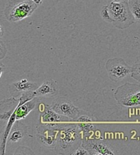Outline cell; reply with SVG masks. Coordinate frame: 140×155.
<instances>
[{
	"mask_svg": "<svg viewBox=\"0 0 140 155\" xmlns=\"http://www.w3.org/2000/svg\"><path fill=\"white\" fill-rule=\"evenodd\" d=\"M114 98L122 107H140V83H125L118 87Z\"/></svg>",
	"mask_w": 140,
	"mask_h": 155,
	"instance_id": "4",
	"label": "cell"
},
{
	"mask_svg": "<svg viewBox=\"0 0 140 155\" xmlns=\"http://www.w3.org/2000/svg\"><path fill=\"white\" fill-rule=\"evenodd\" d=\"M81 146L90 152L93 155H114L117 154L112 147L106 144L103 141L96 139L83 140Z\"/></svg>",
	"mask_w": 140,
	"mask_h": 155,
	"instance_id": "7",
	"label": "cell"
},
{
	"mask_svg": "<svg viewBox=\"0 0 140 155\" xmlns=\"http://www.w3.org/2000/svg\"><path fill=\"white\" fill-rule=\"evenodd\" d=\"M37 8L31 0H10L4 9V16L10 22H17L30 17Z\"/></svg>",
	"mask_w": 140,
	"mask_h": 155,
	"instance_id": "3",
	"label": "cell"
},
{
	"mask_svg": "<svg viewBox=\"0 0 140 155\" xmlns=\"http://www.w3.org/2000/svg\"><path fill=\"white\" fill-rule=\"evenodd\" d=\"M109 11L111 23L116 28L124 30L129 27L135 22V20L129 9L127 1L120 3L111 2L107 5Z\"/></svg>",
	"mask_w": 140,
	"mask_h": 155,
	"instance_id": "2",
	"label": "cell"
},
{
	"mask_svg": "<svg viewBox=\"0 0 140 155\" xmlns=\"http://www.w3.org/2000/svg\"><path fill=\"white\" fill-rule=\"evenodd\" d=\"M36 98V97H35ZM33 99L27 101L25 104L21 105H19L16 108V114H17V120H22L31 113V111H33L36 107V99Z\"/></svg>",
	"mask_w": 140,
	"mask_h": 155,
	"instance_id": "13",
	"label": "cell"
},
{
	"mask_svg": "<svg viewBox=\"0 0 140 155\" xmlns=\"http://www.w3.org/2000/svg\"><path fill=\"white\" fill-rule=\"evenodd\" d=\"M35 97L52 98L58 94L59 90L57 83L53 80L48 79L44 81L42 85L34 91Z\"/></svg>",
	"mask_w": 140,
	"mask_h": 155,
	"instance_id": "10",
	"label": "cell"
},
{
	"mask_svg": "<svg viewBox=\"0 0 140 155\" xmlns=\"http://www.w3.org/2000/svg\"><path fill=\"white\" fill-rule=\"evenodd\" d=\"M125 1H127V2H129V0H125Z\"/></svg>",
	"mask_w": 140,
	"mask_h": 155,
	"instance_id": "23",
	"label": "cell"
},
{
	"mask_svg": "<svg viewBox=\"0 0 140 155\" xmlns=\"http://www.w3.org/2000/svg\"><path fill=\"white\" fill-rule=\"evenodd\" d=\"M109 78L112 81H120L131 74L132 68L121 58H113L106 61L105 65Z\"/></svg>",
	"mask_w": 140,
	"mask_h": 155,
	"instance_id": "5",
	"label": "cell"
},
{
	"mask_svg": "<svg viewBox=\"0 0 140 155\" xmlns=\"http://www.w3.org/2000/svg\"><path fill=\"white\" fill-rule=\"evenodd\" d=\"M51 107L55 112L67 117L72 121H76L80 116L86 113L85 111L76 107L70 99L63 96L57 98L53 102Z\"/></svg>",
	"mask_w": 140,
	"mask_h": 155,
	"instance_id": "6",
	"label": "cell"
},
{
	"mask_svg": "<svg viewBox=\"0 0 140 155\" xmlns=\"http://www.w3.org/2000/svg\"><path fill=\"white\" fill-rule=\"evenodd\" d=\"M123 0H111V2H115V3H120V2H122Z\"/></svg>",
	"mask_w": 140,
	"mask_h": 155,
	"instance_id": "22",
	"label": "cell"
},
{
	"mask_svg": "<svg viewBox=\"0 0 140 155\" xmlns=\"http://www.w3.org/2000/svg\"><path fill=\"white\" fill-rule=\"evenodd\" d=\"M55 128L58 131L55 147L56 153L59 154H71V153L77 149L76 145L81 137V130H80L78 125L58 124Z\"/></svg>",
	"mask_w": 140,
	"mask_h": 155,
	"instance_id": "1",
	"label": "cell"
},
{
	"mask_svg": "<svg viewBox=\"0 0 140 155\" xmlns=\"http://www.w3.org/2000/svg\"><path fill=\"white\" fill-rule=\"evenodd\" d=\"M27 132H28L27 127L21 122H20L19 120H17L12 128H11L8 140L10 143L18 142L21 139L24 138L25 135H27Z\"/></svg>",
	"mask_w": 140,
	"mask_h": 155,
	"instance_id": "12",
	"label": "cell"
},
{
	"mask_svg": "<svg viewBox=\"0 0 140 155\" xmlns=\"http://www.w3.org/2000/svg\"><path fill=\"white\" fill-rule=\"evenodd\" d=\"M3 50L7 51V49H6L5 47H4V44H3V40H1V49H0V52H1V58H1V59H3L6 54V53L5 52H3Z\"/></svg>",
	"mask_w": 140,
	"mask_h": 155,
	"instance_id": "20",
	"label": "cell"
},
{
	"mask_svg": "<svg viewBox=\"0 0 140 155\" xmlns=\"http://www.w3.org/2000/svg\"><path fill=\"white\" fill-rule=\"evenodd\" d=\"M128 3L135 21L140 22V0H129Z\"/></svg>",
	"mask_w": 140,
	"mask_h": 155,
	"instance_id": "14",
	"label": "cell"
},
{
	"mask_svg": "<svg viewBox=\"0 0 140 155\" xmlns=\"http://www.w3.org/2000/svg\"><path fill=\"white\" fill-rule=\"evenodd\" d=\"M57 130L54 127L40 126L37 127V140L40 144L48 148H55L57 140Z\"/></svg>",
	"mask_w": 140,
	"mask_h": 155,
	"instance_id": "8",
	"label": "cell"
},
{
	"mask_svg": "<svg viewBox=\"0 0 140 155\" xmlns=\"http://www.w3.org/2000/svg\"><path fill=\"white\" fill-rule=\"evenodd\" d=\"M101 17H102V18H103V20L106 21V22L111 23V18H110L109 11H108L107 5L103 6V7L102 8Z\"/></svg>",
	"mask_w": 140,
	"mask_h": 155,
	"instance_id": "17",
	"label": "cell"
},
{
	"mask_svg": "<svg viewBox=\"0 0 140 155\" xmlns=\"http://www.w3.org/2000/svg\"><path fill=\"white\" fill-rule=\"evenodd\" d=\"M33 153H34L31 151V150L25 146L19 147L15 152V154H33Z\"/></svg>",
	"mask_w": 140,
	"mask_h": 155,
	"instance_id": "18",
	"label": "cell"
},
{
	"mask_svg": "<svg viewBox=\"0 0 140 155\" xmlns=\"http://www.w3.org/2000/svg\"><path fill=\"white\" fill-rule=\"evenodd\" d=\"M78 127L80 130L84 133H90L94 128L92 122H78Z\"/></svg>",
	"mask_w": 140,
	"mask_h": 155,
	"instance_id": "15",
	"label": "cell"
},
{
	"mask_svg": "<svg viewBox=\"0 0 140 155\" xmlns=\"http://www.w3.org/2000/svg\"><path fill=\"white\" fill-rule=\"evenodd\" d=\"M39 107H40V112H41L40 121L45 126L55 128L60 121L64 120L65 116L61 115L55 112L51 106L41 104H39Z\"/></svg>",
	"mask_w": 140,
	"mask_h": 155,
	"instance_id": "9",
	"label": "cell"
},
{
	"mask_svg": "<svg viewBox=\"0 0 140 155\" xmlns=\"http://www.w3.org/2000/svg\"><path fill=\"white\" fill-rule=\"evenodd\" d=\"M31 1H32V2H33L34 4H36V5L39 7V6H40L41 4H42L43 1H44V0H31Z\"/></svg>",
	"mask_w": 140,
	"mask_h": 155,
	"instance_id": "21",
	"label": "cell"
},
{
	"mask_svg": "<svg viewBox=\"0 0 140 155\" xmlns=\"http://www.w3.org/2000/svg\"><path fill=\"white\" fill-rule=\"evenodd\" d=\"M131 77L140 83V63H136L132 67Z\"/></svg>",
	"mask_w": 140,
	"mask_h": 155,
	"instance_id": "16",
	"label": "cell"
},
{
	"mask_svg": "<svg viewBox=\"0 0 140 155\" xmlns=\"http://www.w3.org/2000/svg\"><path fill=\"white\" fill-rule=\"evenodd\" d=\"M39 88V85L34 82H30L26 79L12 83L9 87V92L11 95L15 93H24L27 91H34Z\"/></svg>",
	"mask_w": 140,
	"mask_h": 155,
	"instance_id": "11",
	"label": "cell"
},
{
	"mask_svg": "<svg viewBox=\"0 0 140 155\" xmlns=\"http://www.w3.org/2000/svg\"><path fill=\"white\" fill-rule=\"evenodd\" d=\"M71 154L73 155H89L90 154V152L88 151L86 149H84L83 146H80L77 148L76 150H75L71 153Z\"/></svg>",
	"mask_w": 140,
	"mask_h": 155,
	"instance_id": "19",
	"label": "cell"
}]
</instances>
